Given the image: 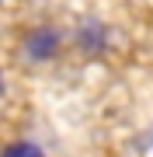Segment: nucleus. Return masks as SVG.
Here are the masks:
<instances>
[{"label":"nucleus","mask_w":153,"mask_h":157,"mask_svg":"<svg viewBox=\"0 0 153 157\" xmlns=\"http://www.w3.org/2000/svg\"><path fill=\"white\" fill-rule=\"evenodd\" d=\"M0 157H46V150L31 140H17V143H7Z\"/></svg>","instance_id":"nucleus-3"},{"label":"nucleus","mask_w":153,"mask_h":157,"mask_svg":"<svg viewBox=\"0 0 153 157\" xmlns=\"http://www.w3.org/2000/svg\"><path fill=\"white\" fill-rule=\"evenodd\" d=\"M77 45L87 52V56H101L104 45H108V28L101 21H91V17H87V21L77 28Z\"/></svg>","instance_id":"nucleus-2"},{"label":"nucleus","mask_w":153,"mask_h":157,"mask_svg":"<svg viewBox=\"0 0 153 157\" xmlns=\"http://www.w3.org/2000/svg\"><path fill=\"white\" fill-rule=\"evenodd\" d=\"M59 28H52V25H38V28H31L28 35H24V56H28L31 63H46L59 52Z\"/></svg>","instance_id":"nucleus-1"},{"label":"nucleus","mask_w":153,"mask_h":157,"mask_svg":"<svg viewBox=\"0 0 153 157\" xmlns=\"http://www.w3.org/2000/svg\"><path fill=\"white\" fill-rule=\"evenodd\" d=\"M0 94H4V77H0Z\"/></svg>","instance_id":"nucleus-4"}]
</instances>
